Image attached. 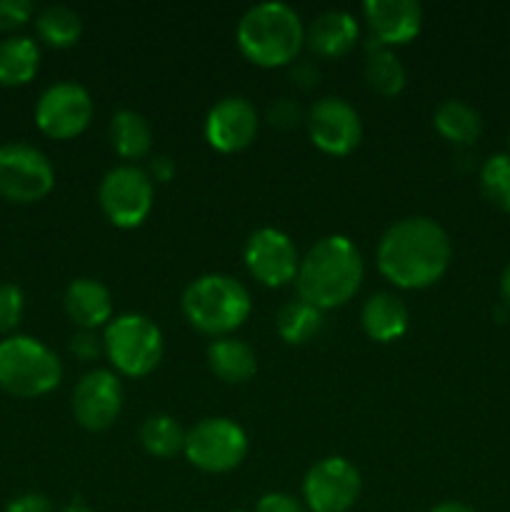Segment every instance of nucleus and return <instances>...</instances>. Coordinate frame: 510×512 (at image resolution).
Returning <instances> with one entry per match:
<instances>
[{"mask_svg":"<svg viewBox=\"0 0 510 512\" xmlns=\"http://www.w3.org/2000/svg\"><path fill=\"white\" fill-rule=\"evenodd\" d=\"M450 238L443 225L425 215L398 220L378 243V268L390 283L405 290L428 288L450 265Z\"/></svg>","mask_w":510,"mask_h":512,"instance_id":"obj_1","label":"nucleus"},{"mask_svg":"<svg viewBox=\"0 0 510 512\" xmlns=\"http://www.w3.org/2000/svg\"><path fill=\"white\" fill-rule=\"evenodd\" d=\"M363 283V258L348 235L320 238L300 260L298 298L320 310L345 305Z\"/></svg>","mask_w":510,"mask_h":512,"instance_id":"obj_2","label":"nucleus"},{"mask_svg":"<svg viewBox=\"0 0 510 512\" xmlns=\"http://www.w3.org/2000/svg\"><path fill=\"white\" fill-rule=\"evenodd\" d=\"M240 53L255 65L275 68L293 63L305 43V25L295 8L280 0H265L243 13L235 28Z\"/></svg>","mask_w":510,"mask_h":512,"instance_id":"obj_3","label":"nucleus"},{"mask_svg":"<svg viewBox=\"0 0 510 512\" xmlns=\"http://www.w3.org/2000/svg\"><path fill=\"white\" fill-rule=\"evenodd\" d=\"M180 305L193 328L225 338L248 320L253 300L240 280L223 273H208L185 288Z\"/></svg>","mask_w":510,"mask_h":512,"instance_id":"obj_4","label":"nucleus"},{"mask_svg":"<svg viewBox=\"0 0 510 512\" xmlns=\"http://www.w3.org/2000/svg\"><path fill=\"white\" fill-rule=\"evenodd\" d=\"M63 378L60 358L30 335L0 340V388L15 398H40L55 390Z\"/></svg>","mask_w":510,"mask_h":512,"instance_id":"obj_5","label":"nucleus"},{"mask_svg":"<svg viewBox=\"0 0 510 512\" xmlns=\"http://www.w3.org/2000/svg\"><path fill=\"white\" fill-rule=\"evenodd\" d=\"M103 348L115 370L130 378H143L158 368L163 358V333L140 313H123L105 325Z\"/></svg>","mask_w":510,"mask_h":512,"instance_id":"obj_6","label":"nucleus"},{"mask_svg":"<svg viewBox=\"0 0 510 512\" xmlns=\"http://www.w3.org/2000/svg\"><path fill=\"white\" fill-rule=\"evenodd\" d=\"M183 453L205 473H228L248 455V435L228 418H205L185 433Z\"/></svg>","mask_w":510,"mask_h":512,"instance_id":"obj_7","label":"nucleus"},{"mask_svg":"<svg viewBox=\"0 0 510 512\" xmlns=\"http://www.w3.org/2000/svg\"><path fill=\"white\" fill-rule=\"evenodd\" d=\"M153 180L138 165H115L98 188L100 208L115 228H138L153 210Z\"/></svg>","mask_w":510,"mask_h":512,"instance_id":"obj_8","label":"nucleus"},{"mask_svg":"<svg viewBox=\"0 0 510 512\" xmlns=\"http://www.w3.org/2000/svg\"><path fill=\"white\" fill-rule=\"evenodd\" d=\"M55 170L43 150L28 143L0 145V198L38 203L53 190Z\"/></svg>","mask_w":510,"mask_h":512,"instance_id":"obj_9","label":"nucleus"},{"mask_svg":"<svg viewBox=\"0 0 510 512\" xmlns=\"http://www.w3.org/2000/svg\"><path fill=\"white\" fill-rule=\"evenodd\" d=\"M93 118V98L73 80L48 85L35 103V123L48 138L68 140L83 133Z\"/></svg>","mask_w":510,"mask_h":512,"instance_id":"obj_10","label":"nucleus"},{"mask_svg":"<svg viewBox=\"0 0 510 512\" xmlns=\"http://www.w3.org/2000/svg\"><path fill=\"white\" fill-rule=\"evenodd\" d=\"M360 495V473L350 460L323 458L305 473L303 500L310 512H348Z\"/></svg>","mask_w":510,"mask_h":512,"instance_id":"obj_11","label":"nucleus"},{"mask_svg":"<svg viewBox=\"0 0 510 512\" xmlns=\"http://www.w3.org/2000/svg\"><path fill=\"white\" fill-rule=\"evenodd\" d=\"M243 255L250 275L268 288L288 285L298 275V248L283 230L260 228L250 233Z\"/></svg>","mask_w":510,"mask_h":512,"instance_id":"obj_12","label":"nucleus"},{"mask_svg":"<svg viewBox=\"0 0 510 512\" xmlns=\"http://www.w3.org/2000/svg\"><path fill=\"white\" fill-rule=\"evenodd\" d=\"M305 125H308L313 145H318L328 155L353 153L360 143V135H363L358 110L348 100L335 98V95L320 98L308 110Z\"/></svg>","mask_w":510,"mask_h":512,"instance_id":"obj_13","label":"nucleus"},{"mask_svg":"<svg viewBox=\"0 0 510 512\" xmlns=\"http://www.w3.org/2000/svg\"><path fill=\"white\" fill-rule=\"evenodd\" d=\"M123 410V385L110 370H90L73 390V415L83 428L105 430Z\"/></svg>","mask_w":510,"mask_h":512,"instance_id":"obj_14","label":"nucleus"},{"mask_svg":"<svg viewBox=\"0 0 510 512\" xmlns=\"http://www.w3.org/2000/svg\"><path fill=\"white\" fill-rule=\"evenodd\" d=\"M258 110L243 95H228L210 108L205 118V140L220 153H238L258 135Z\"/></svg>","mask_w":510,"mask_h":512,"instance_id":"obj_15","label":"nucleus"},{"mask_svg":"<svg viewBox=\"0 0 510 512\" xmlns=\"http://www.w3.org/2000/svg\"><path fill=\"white\" fill-rule=\"evenodd\" d=\"M363 15L373 40L388 48L413 40L423 25V5L418 0H365Z\"/></svg>","mask_w":510,"mask_h":512,"instance_id":"obj_16","label":"nucleus"},{"mask_svg":"<svg viewBox=\"0 0 510 512\" xmlns=\"http://www.w3.org/2000/svg\"><path fill=\"white\" fill-rule=\"evenodd\" d=\"M65 313L83 330H95L113 320V295L100 280L78 278L65 288Z\"/></svg>","mask_w":510,"mask_h":512,"instance_id":"obj_17","label":"nucleus"},{"mask_svg":"<svg viewBox=\"0 0 510 512\" xmlns=\"http://www.w3.org/2000/svg\"><path fill=\"white\" fill-rule=\"evenodd\" d=\"M358 20L348 10H325L305 28V43L323 58H340L358 40Z\"/></svg>","mask_w":510,"mask_h":512,"instance_id":"obj_18","label":"nucleus"},{"mask_svg":"<svg viewBox=\"0 0 510 512\" xmlns=\"http://www.w3.org/2000/svg\"><path fill=\"white\" fill-rule=\"evenodd\" d=\"M363 330L378 343H390L405 335L410 323V313L403 300L395 293H375L365 300L360 313Z\"/></svg>","mask_w":510,"mask_h":512,"instance_id":"obj_19","label":"nucleus"},{"mask_svg":"<svg viewBox=\"0 0 510 512\" xmlns=\"http://www.w3.org/2000/svg\"><path fill=\"white\" fill-rule=\"evenodd\" d=\"M208 365L225 383H245L258 370V358L245 340L225 335V338H215L208 345Z\"/></svg>","mask_w":510,"mask_h":512,"instance_id":"obj_20","label":"nucleus"},{"mask_svg":"<svg viewBox=\"0 0 510 512\" xmlns=\"http://www.w3.org/2000/svg\"><path fill=\"white\" fill-rule=\"evenodd\" d=\"M40 48L28 35H10L0 40V85L18 88L38 73Z\"/></svg>","mask_w":510,"mask_h":512,"instance_id":"obj_21","label":"nucleus"},{"mask_svg":"<svg viewBox=\"0 0 510 512\" xmlns=\"http://www.w3.org/2000/svg\"><path fill=\"white\" fill-rule=\"evenodd\" d=\"M110 143L120 158L138 160L148 155L153 145V130L145 115L123 108L110 118Z\"/></svg>","mask_w":510,"mask_h":512,"instance_id":"obj_22","label":"nucleus"},{"mask_svg":"<svg viewBox=\"0 0 510 512\" xmlns=\"http://www.w3.org/2000/svg\"><path fill=\"white\" fill-rule=\"evenodd\" d=\"M433 125L443 138L455 145H470L483 133V120L473 105L463 100H443L433 113Z\"/></svg>","mask_w":510,"mask_h":512,"instance_id":"obj_23","label":"nucleus"},{"mask_svg":"<svg viewBox=\"0 0 510 512\" xmlns=\"http://www.w3.org/2000/svg\"><path fill=\"white\" fill-rule=\"evenodd\" d=\"M365 80L380 95H398L405 88L408 73L388 45L370 38L368 53H365Z\"/></svg>","mask_w":510,"mask_h":512,"instance_id":"obj_24","label":"nucleus"},{"mask_svg":"<svg viewBox=\"0 0 510 512\" xmlns=\"http://www.w3.org/2000/svg\"><path fill=\"white\" fill-rule=\"evenodd\" d=\"M35 30L50 48H70L83 35V20L70 5H48L35 15Z\"/></svg>","mask_w":510,"mask_h":512,"instance_id":"obj_25","label":"nucleus"},{"mask_svg":"<svg viewBox=\"0 0 510 512\" xmlns=\"http://www.w3.org/2000/svg\"><path fill=\"white\" fill-rule=\"evenodd\" d=\"M323 310L305 300H290L278 313V333L285 343L303 345L323 330Z\"/></svg>","mask_w":510,"mask_h":512,"instance_id":"obj_26","label":"nucleus"},{"mask_svg":"<svg viewBox=\"0 0 510 512\" xmlns=\"http://www.w3.org/2000/svg\"><path fill=\"white\" fill-rule=\"evenodd\" d=\"M140 443L155 458H173V455L183 450L185 430L180 428V423L173 415H148L143 425H140Z\"/></svg>","mask_w":510,"mask_h":512,"instance_id":"obj_27","label":"nucleus"},{"mask_svg":"<svg viewBox=\"0 0 510 512\" xmlns=\"http://www.w3.org/2000/svg\"><path fill=\"white\" fill-rule=\"evenodd\" d=\"M480 190L498 210L510 213V155L495 153L480 168Z\"/></svg>","mask_w":510,"mask_h":512,"instance_id":"obj_28","label":"nucleus"},{"mask_svg":"<svg viewBox=\"0 0 510 512\" xmlns=\"http://www.w3.org/2000/svg\"><path fill=\"white\" fill-rule=\"evenodd\" d=\"M23 308V290L13 283H0V333H10V330L18 328Z\"/></svg>","mask_w":510,"mask_h":512,"instance_id":"obj_29","label":"nucleus"},{"mask_svg":"<svg viewBox=\"0 0 510 512\" xmlns=\"http://www.w3.org/2000/svg\"><path fill=\"white\" fill-rule=\"evenodd\" d=\"M35 13L30 0H0V30L23 28Z\"/></svg>","mask_w":510,"mask_h":512,"instance_id":"obj_30","label":"nucleus"},{"mask_svg":"<svg viewBox=\"0 0 510 512\" xmlns=\"http://www.w3.org/2000/svg\"><path fill=\"white\" fill-rule=\"evenodd\" d=\"M255 512H308V508L288 493H265L255 505Z\"/></svg>","mask_w":510,"mask_h":512,"instance_id":"obj_31","label":"nucleus"},{"mask_svg":"<svg viewBox=\"0 0 510 512\" xmlns=\"http://www.w3.org/2000/svg\"><path fill=\"white\" fill-rule=\"evenodd\" d=\"M268 120L273 125H278V128H293V125H298L303 118H300V108L295 100L280 98L268 108Z\"/></svg>","mask_w":510,"mask_h":512,"instance_id":"obj_32","label":"nucleus"},{"mask_svg":"<svg viewBox=\"0 0 510 512\" xmlns=\"http://www.w3.org/2000/svg\"><path fill=\"white\" fill-rule=\"evenodd\" d=\"M5 512H53L50 498L43 493H23L5 505Z\"/></svg>","mask_w":510,"mask_h":512,"instance_id":"obj_33","label":"nucleus"},{"mask_svg":"<svg viewBox=\"0 0 510 512\" xmlns=\"http://www.w3.org/2000/svg\"><path fill=\"white\" fill-rule=\"evenodd\" d=\"M70 353L80 360H93L100 353V340L95 338V330H80L70 338Z\"/></svg>","mask_w":510,"mask_h":512,"instance_id":"obj_34","label":"nucleus"},{"mask_svg":"<svg viewBox=\"0 0 510 512\" xmlns=\"http://www.w3.org/2000/svg\"><path fill=\"white\" fill-rule=\"evenodd\" d=\"M173 173H175V165L168 155H155V158L150 160L148 165L150 180H160V183H165V180L173 178Z\"/></svg>","mask_w":510,"mask_h":512,"instance_id":"obj_35","label":"nucleus"},{"mask_svg":"<svg viewBox=\"0 0 510 512\" xmlns=\"http://www.w3.org/2000/svg\"><path fill=\"white\" fill-rule=\"evenodd\" d=\"M293 80L298 85H303V88H310L313 83H318V68H313L310 63H295Z\"/></svg>","mask_w":510,"mask_h":512,"instance_id":"obj_36","label":"nucleus"},{"mask_svg":"<svg viewBox=\"0 0 510 512\" xmlns=\"http://www.w3.org/2000/svg\"><path fill=\"white\" fill-rule=\"evenodd\" d=\"M430 512H478V510H473L470 505H463V503H440Z\"/></svg>","mask_w":510,"mask_h":512,"instance_id":"obj_37","label":"nucleus"},{"mask_svg":"<svg viewBox=\"0 0 510 512\" xmlns=\"http://www.w3.org/2000/svg\"><path fill=\"white\" fill-rule=\"evenodd\" d=\"M500 293H503V300L510 305V263L505 265L503 275H500Z\"/></svg>","mask_w":510,"mask_h":512,"instance_id":"obj_38","label":"nucleus"},{"mask_svg":"<svg viewBox=\"0 0 510 512\" xmlns=\"http://www.w3.org/2000/svg\"><path fill=\"white\" fill-rule=\"evenodd\" d=\"M60 512H95V510H90V508H85V505L75 503V505H68V508L60 510Z\"/></svg>","mask_w":510,"mask_h":512,"instance_id":"obj_39","label":"nucleus"},{"mask_svg":"<svg viewBox=\"0 0 510 512\" xmlns=\"http://www.w3.org/2000/svg\"><path fill=\"white\" fill-rule=\"evenodd\" d=\"M228 512H245V510H228Z\"/></svg>","mask_w":510,"mask_h":512,"instance_id":"obj_40","label":"nucleus"}]
</instances>
